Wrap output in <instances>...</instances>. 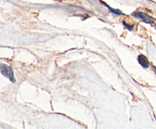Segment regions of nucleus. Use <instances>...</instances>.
Instances as JSON below:
<instances>
[{
    "instance_id": "obj_1",
    "label": "nucleus",
    "mask_w": 156,
    "mask_h": 129,
    "mask_svg": "<svg viewBox=\"0 0 156 129\" xmlns=\"http://www.w3.org/2000/svg\"><path fill=\"white\" fill-rule=\"evenodd\" d=\"M1 71L3 75H5V77H7L8 78H9V80L12 82L15 83V79L14 77V73L13 70L7 65H5V64H2L1 65Z\"/></svg>"
},
{
    "instance_id": "obj_2",
    "label": "nucleus",
    "mask_w": 156,
    "mask_h": 129,
    "mask_svg": "<svg viewBox=\"0 0 156 129\" xmlns=\"http://www.w3.org/2000/svg\"><path fill=\"white\" fill-rule=\"evenodd\" d=\"M133 15L136 17V18H140V20L144 21L145 23H148V24H151L154 21V18L152 17L149 16V15H147L146 13L141 12H136L135 13H133Z\"/></svg>"
},
{
    "instance_id": "obj_3",
    "label": "nucleus",
    "mask_w": 156,
    "mask_h": 129,
    "mask_svg": "<svg viewBox=\"0 0 156 129\" xmlns=\"http://www.w3.org/2000/svg\"><path fill=\"white\" fill-rule=\"evenodd\" d=\"M138 61L139 62H140V65H141L143 68H146L149 67V61H148L147 58H146L145 56H143V55H140V56H139Z\"/></svg>"
},
{
    "instance_id": "obj_4",
    "label": "nucleus",
    "mask_w": 156,
    "mask_h": 129,
    "mask_svg": "<svg viewBox=\"0 0 156 129\" xmlns=\"http://www.w3.org/2000/svg\"><path fill=\"white\" fill-rule=\"evenodd\" d=\"M108 7L109 8V9L111 11V12H113L114 13H115L116 15H121L122 14V12H120V10H117V9H114V8H112L109 7V6H108Z\"/></svg>"
},
{
    "instance_id": "obj_5",
    "label": "nucleus",
    "mask_w": 156,
    "mask_h": 129,
    "mask_svg": "<svg viewBox=\"0 0 156 129\" xmlns=\"http://www.w3.org/2000/svg\"><path fill=\"white\" fill-rule=\"evenodd\" d=\"M123 24H124V25L126 26V27H127V29H129V30H132L133 28V25H132V26H129V24H126V22H125V21H124V22H123Z\"/></svg>"
}]
</instances>
